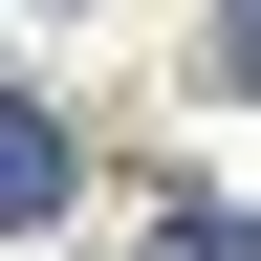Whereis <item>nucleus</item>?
Segmentation results:
<instances>
[{"label":"nucleus","instance_id":"nucleus-1","mask_svg":"<svg viewBox=\"0 0 261 261\" xmlns=\"http://www.w3.org/2000/svg\"><path fill=\"white\" fill-rule=\"evenodd\" d=\"M22 218H65V109L0 87V240H22Z\"/></svg>","mask_w":261,"mask_h":261},{"label":"nucleus","instance_id":"nucleus-2","mask_svg":"<svg viewBox=\"0 0 261 261\" xmlns=\"http://www.w3.org/2000/svg\"><path fill=\"white\" fill-rule=\"evenodd\" d=\"M152 261H261V218H152Z\"/></svg>","mask_w":261,"mask_h":261},{"label":"nucleus","instance_id":"nucleus-3","mask_svg":"<svg viewBox=\"0 0 261 261\" xmlns=\"http://www.w3.org/2000/svg\"><path fill=\"white\" fill-rule=\"evenodd\" d=\"M218 87H261V22H240V44H218Z\"/></svg>","mask_w":261,"mask_h":261}]
</instances>
